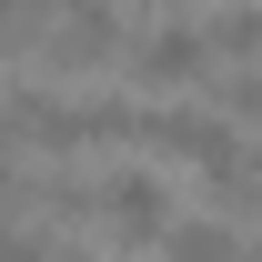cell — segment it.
Wrapping results in <instances>:
<instances>
[{
	"mask_svg": "<svg viewBox=\"0 0 262 262\" xmlns=\"http://www.w3.org/2000/svg\"><path fill=\"white\" fill-rule=\"evenodd\" d=\"M121 61H131V81H141V91H182V81H202L222 51H212V31H202V20H162V31L131 40Z\"/></svg>",
	"mask_w": 262,
	"mask_h": 262,
	"instance_id": "3957f363",
	"label": "cell"
},
{
	"mask_svg": "<svg viewBox=\"0 0 262 262\" xmlns=\"http://www.w3.org/2000/svg\"><path fill=\"white\" fill-rule=\"evenodd\" d=\"M151 151H171V162L212 171V182L242 162V141H232V111H222V101H212V111H162V121H151Z\"/></svg>",
	"mask_w": 262,
	"mask_h": 262,
	"instance_id": "277c9868",
	"label": "cell"
},
{
	"mask_svg": "<svg viewBox=\"0 0 262 262\" xmlns=\"http://www.w3.org/2000/svg\"><path fill=\"white\" fill-rule=\"evenodd\" d=\"M131 40H121V20H111V0H61L51 10V31L20 51V71L31 61H51V71H101V61H121Z\"/></svg>",
	"mask_w": 262,
	"mask_h": 262,
	"instance_id": "6da1fadb",
	"label": "cell"
},
{
	"mask_svg": "<svg viewBox=\"0 0 262 262\" xmlns=\"http://www.w3.org/2000/svg\"><path fill=\"white\" fill-rule=\"evenodd\" d=\"M202 31H212V51H222V61H242V71L262 61V10H242V0H232V10H212Z\"/></svg>",
	"mask_w": 262,
	"mask_h": 262,
	"instance_id": "8992f818",
	"label": "cell"
},
{
	"mask_svg": "<svg viewBox=\"0 0 262 262\" xmlns=\"http://www.w3.org/2000/svg\"><path fill=\"white\" fill-rule=\"evenodd\" d=\"M222 111H232V121H262V71H242V81H222Z\"/></svg>",
	"mask_w": 262,
	"mask_h": 262,
	"instance_id": "52a82bcc",
	"label": "cell"
},
{
	"mask_svg": "<svg viewBox=\"0 0 262 262\" xmlns=\"http://www.w3.org/2000/svg\"><path fill=\"white\" fill-rule=\"evenodd\" d=\"M162 252H171V262H232V252H242V232H232V222H171Z\"/></svg>",
	"mask_w": 262,
	"mask_h": 262,
	"instance_id": "5b68a950",
	"label": "cell"
},
{
	"mask_svg": "<svg viewBox=\"0 0 262 262\" xmlns=\"http://www.w3.org/2000/svg\"><path fill=\"white\" fill-rule=\"evenodd\" d=\"M91 222L111 252H162V232H171V192L162 182H141V171H111L91 192Z\"/></svg>",
	"mask_w": 262,
	"mask_h": 262,
	"instance_id": "7a4b0ae2",
	"label": "cell"
},
{
	"mask_svg": "<svg viewBox=\"0 0 262 262\" xmlns=\"http://www.w3.org/2000/svg\"><path fill=\"white\" fill-rule=\"evenodd\" d=\"M131 10H171V0H131Z\"/></svg>",
	"mask_w": 262,
	"mask_h": 262,
	"instance_id": "ba28073f",
	"label": "cell"
}]
</instances>
